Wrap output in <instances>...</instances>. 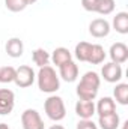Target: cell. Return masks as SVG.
Returning <instances> with one entry per match:
<instances>
[{
    "label": "cell",
    "instance_id": "22",
    "mask_svg": "<svg viewBox=\"0 0 128 129\" xmlns=\"http://www.w3.org/2000/svg\"><path fill=\"white\" fill-rule=\"evenodd\" d=\"M15 78V68L14 66H0V83L9 84L14 83Z\"/></svg>",
    "mask_w": 128,
    "mask_h": 129
},
{
    "label": "cell",
    "instance_id": "6",
    "mask_svg": "<svg viewBox=\"0 0 128 129\" xmlns=\"http://www.w3.org/2000/svg\"><path fill=\"white\" fill-rule=\"evenodd\" d=\"M15 107V95L9 89H0V116H8Z\"/></svg>",
    "mask_w": 128,
    "mask_h": 129
},
{
    "label": "cell",
    "instance_id": "5",
    "mask_svg": "<svg viewBox=\"0 0 128 129\" xmlns=\"http://www.w3.org/2000/svg\"><path fill=\"white\" fill-rule=\"evenodd\" d=\"M21 125L23 129H44V120L36 110L27 108L21 114Z\"/></svg>",
    "mask_w": 128,
    "mask_h": 129
},
{
    "label": "cell",
    "instance_id": "23",
    "mask_svg": "<svg viewBox=\"0 0 128 129\" xmlns=\"http://www.w3.org/2000/svg\"><path fill=\"white\" fill-rule=\"evenodd\" d=\"M5 6L11 12H21L26 9V2L24 0H5Z\"/></svg>",
    "mask_w": 128,
    "mask_h": 129
},
{
    "label": "cell",
    "instance_id": "11",
    "mask_svg": "<svg viewBox=\"0 0 128 129\" xmlns=\"http://www.w3.org/2000/svg\"><path fill=\"white\" fill-rule=\"evenodd\" d=\"M75 114L80 119H92V116L95 114V104L94 101H77L75 104Z\"/></svg>",
    "mask_w": 128,
    "mask_h": 129
},
{
    "label": "cell",
    "instance_id": "27",
    "mask_svg": "<svg viewBox=\"0 0 128 129\" xmlns=\"http://www.w3.org/2000/svg\"><path fill=\"white\" fill-rule=\"evenodd\" d=\"M0 129H11V128H9L6 123H0Z\"/></svg>",
    "mask_w": 128,
    "mask_h": 129
},
{
    "label": "cell",
    "instance_id": "2",
    "mask_svg": "<svg viewBox=\"0 0 128 129\" xmlns=\"http://www.w3.org/2000/svg\"><path fill=\"white\" fill-rule=\"evenodd\" d=\"M36 80H38V87L41 92L44 93H56L60 87V80L59 75L56 74L54 68L51 66H42L39 68L38 74H36Z\"/></svg>",
    "mask_w": 128,
    "mask_h": 129
},
{
    "label": "cell",
    "instance_id": "8",
    "mask_svg": "<svg viewBox=\"0 0 128 129\" xmlns=\"http://www.w3.org/2000/svg\"><path fill=\"white\" fill-rule=\"evenodd\" d=\"M112 30L110 23L105 18H96L89 24V33L94 38H105Z\"/></svg>",
    "mask_w": 128,
    "mask_h": 129
},
{
    "label": "cell",
    "instance_id": "9",
    "mask_svg": "<svg viewBox=\"0 0 128 129\" xmlns=\"http://www.w3.org/2000/svg\"><path fill=\"white\" fill-rule=\"evenodd\" d=\"M110 59L113 63L122 64L128 60V47L124 44V42H116L110 47Z\"/></svg>",
    "mask_w": 128,
    "mask_h": 129
},
{
    "label": "cell",
    "instance_id": "14",
    "mask_svg": "<svg viewBox=\"0 0 128 129\" xmlns=\"http://www.w3.org/2000/svg\"><path fill=\"white\" fill-rule=\"evenodd\" d=\"M98 125L101 129H118L121 125V117L118 113L98 116Z\"/></svg>",
    "mask_w": 128,
    "mask_h": 129
},
{
    "label": "cell",
    "instance_id": "3",
    "mask_svg": "<svg viewBox=\"0 0 128 129\" xmlns=\"http://www.w3.org/2000/svg\"><path fill=\"white\" fill-rule=\"evenodd\" d=\"M44 110H45L47 117L53 122H60L66 116V108H65L63 99L60 96H56V95H50L45 99Z\"/></svg>",
    "mask_w": 128,
    "mask_h": 129
},
{
    "label": "cell",
    "instance_id": "25",
    "mask_svg": "<svg viewBox=\"0 0 128 129\" xmlns=\"http://www.w3.org/2000/svg\"><path fill=\"white\" fill-rule=\"evenodd\" d=\"M96 2H98V0H81V6H83V9L88 11V12H95Z\"/></svg>",
    "mask_w": 128,
    "mask_h": 129
},
{
    "label": "cell",
    "instance_id": "4",
    "mask_svg": "<svg viewBox=\"0 0 128 129\" xmlns=\"http://www.w3.org/2000/svg\"><path fill=\"white\" fill-rule=\"evenodd\" d=\"M35 78H36V74L30 66L27 64H23L20 68H15V78H14V83L21 87V89H26V87H30L33 83H35Z\"/></svg>",
    "mask_w": 128,
    "mask_h": 129
},
{
    "label": "cell",
    "instance_id": "24",
    "mask_svg": "<svg viewBox=\"0 0 128 129\" xmlns=\"http://www.w3.org/2000/svg\"><path fill=\"white\" fill-rule=\"evenodd\" d=\"M75 129H98V126H96V123H94V120H91V119H81L77 123V128Z\"/></svg>",
    "mask_w": 128,
    "mask_h": 129
},
{
    "label": "cell",
    "instance_id": "16",
    "mask_svg": "<svg viewBox=\"0 0 128 129\" xmlns=\"http://www.w3.org/2000/svg\"><path fill=\"white\" fill-rule=\"evenodd\" d=\"M113 29L121 35H127L128 33V12L122 11V12H118L115 17H113V23H112Z\"/></svg>",
    "mask_w": 128,
    "mask_h": 129
},
{
    "label": "cell",
    "instance_id": "26",
    "mask_svg": "<svg viewBox=\"0 0 128 129\" xmlns=\"http://www.w3.org/2000/svg\"><path fill=\"white\" fill-rule=\"evenodd\" d=\"M48 129H65V128L62 126V125H53L51 128H48Z\"/></svg>",
    "mask_w": 128,
    "mask_h": 129
},
{
    "label": "cell",
    "instance_id": "13",
    "mask_svg": "<svg viewBox=\"0 0 128 129\" xmlns=\"http://www.w3.org/2000/svg\"><path fill=\"white\" fill-rule=\"evenodd\" d=\"M5 50L8 53L9 57L12 59H17V57H21L23 56V51H24V45H23V41L20 38H11L6 45H5Z\"/></svg>",
    "mask_w": 128,
    "mask_h": 129
},
{
    "label": "cell",
    "instance_id": "20",
    "mask_svg": "<svg viewBox=\"0 0 128 129\" xmlns=\"http://www.w3.org/2000/svg\"><path fill=\"white\" fill-rule=\"evenodd\" d=\"M32 60H33V63L36 66H39V68L47 66L50 63V54L44 48H36V50H33V53H32Z\"/></svg>",
    "mask_w": 128,
    "mask_h": 129
},
{
    "label": "cell",
    "instance_id": "28",
    "mask_svg": "<svg viewBox=\"0 0 128 129\" xmlns=\"http://www.w3.org/2000/svg\"><path fill=\"white\" fill-rule=\"evenodd\" d=\"M24 2H26V5L29 6V5H33L35 2H38V0H24Z\"/></svg>",
    "mask_w": 128,
    "mask_h": 129
},
{
    "label": "cell",
    "instance_id": "12",
    "mask_svg": "<svg viewBox=\"0 0 128 129\" xmlns=\"http://www.w3.org/2000/svg\"><path fill=\"white\" fill-rule=\"evenodd\" d=\"M95 113L98 116H105V114H112L116 113V102L115 99L110 96H104L98 101L95 105Z\"/></svg>",
    "mask_w": 128,
    "mask_h": 129
},
{
    "label": "cell",
    "instance_id": "17",
    "mask_svg": "<svg viewBox=\"0 0 128 129\" xmlns=\"http://www.w3.org/2000/svg\"><path fill=\"white\" fill-rule=\"evenodd\" d=\"M105 51L104 48L99 45V44H92V50H91V54H89V59H88V63L91 64H99L105 60Z\"/></svg>",
    "mask_w": 128,
    "mask_h": 129
},
{
    "label": "cell",
    "instance_id": "10",
    "mask_svg": "<svg viewBox=\"0 0 128 129\" xmlns=\"http://www.w3.org/2000/svg\"><path fill=\"white\" fill-rule=\"evenodd\" d=\"M59 77L66 83H74L78 77V66L75 64V62L69 60L62 66H59Z\"/></svg>",
    "mask_w": 128,
    "mask_h": 129
},
{
    "label": "cell",
    "instance_id": "21",
    "mask_svg": "<svg viewBox=\"0 0 128 129\" xmlns=\"http://www.w3.org/2000/svg\"><path fill=\"white\" fill-rule=\"evenodd\" d=\"M115 0H98L96 2L95 12L101 14V15H110L115 11Z\"/></svg>",
    "mask_w": 128,
    "mask_h": 129
},
{
    "label": "cell",
    "instance_id": "1",
    "mask_svg": "<svg viewBox=\"0 0 128 129\" xmlns=\"http://www.w3.org/2000/svg\"><path fill=\"white\" fill-rule=\"evenodd\" d=\"M99 84H101V78L96 72L92 71L86 72L77 86V96L83 101H94L98 95Z\"/></svg>",
    "mask_w": 128,
    "mask_h": 129
},
{
    "label": "cell",
    "instance_id": "15",
    "mask_svg": "<svg viewBox=\"0 0 128 129\" xmlns=\"http://www.w3.org/2000/svg\"><path fill=\"white\" fill-rule=\"evenodd\" d=\"M50 60L59 68V66H62L63 63L72 60V54H71V51H69L68 48L59 47V48H56V50L53 51V54L50 56Z\"/></svg>",
    "mask_w": 128,
    "mask_h": 129
},
{
    "label": "cell",
    "instance_id": "18",
    "mask_svg": "<svg viewBox=\"0 0 128 129\" xmlns=\"http://www.w3.org/2000/svg\"><path fill=\"white\" fill-rule=\"evenodd\" d=\"M91 50H92V44H89V42H78L75 45V50H74L75 59L80 60V62H88Z\"/></svg>",
    "mask_w": 128,
    "mask_h": 129
},
{
    "label": "cell",
    "instance_id": "19",
    "mask_svg": "<svg viewBox=\"0 0 128 129\" xmlns=\"http://www.w3.org/2000/svg\"><path fill=\"white\" fill-rule=\"evenodd\" d=\"M113 96L116 99L118 104L121 105H127L128 104V84L127 83H119L116 84L115 90H113Z\"/></svg>",
    "mask_w": 128,
    "mask_h": 129
},
{
    "label": "cell",
    "instance_id": "29",
    "mask_svg": "<svg viewBox=\"0 0 128 129\" xmlns=\"http://www.w3.org/2000/svg\"><path fill=\"white\" fill-rule=\"evenodd\" d=\"M122 129H128V122H124L122 123Z\"/></svg>",
    "mask_w": 128,
    "mask_h": 129
},
{
    "label": "cell",
    "instance_id": "7",
    "mask_svg": "<svg viewBox=\"0 0 128 129\" xmlns=\"http://www.w3.org/2000/svg\"><path fill=\"white\" fill-rule=\"evenodd\" d=\"M101 77L107 83H118V81H121V78H122V68H121V64L113 63V62L105 63L102 66V69H101Z\"/></svg>",
    "mask_w": 128,
    "mask_h": 129
}]
</instances>
